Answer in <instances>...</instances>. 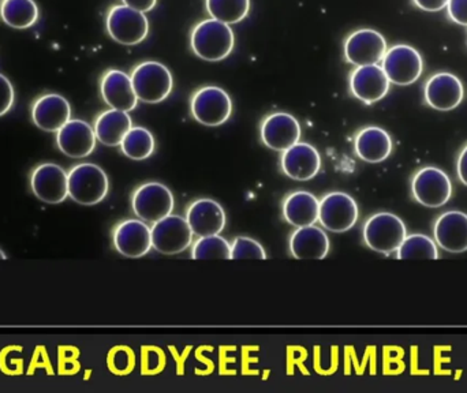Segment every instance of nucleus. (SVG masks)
<instances>
[{
  "label": "nucleus",
  "instance_id": "obj_1",
  "mask_svg": "<svg viewBox=\"0 0 467 393\" xmlns=\"http://www.w3.org/2000/svg\"><path fill=\"white\" fill-rule=\"evenodd\" d=\"M235 36L232 26L218 19H204L192 30V51L207 62L226 59L233 52Z\"/></svg>",
  "mask_w": 467,
  "mask_h": 393
},
{
  "label": "nucleus",
  "instance_id": "obj_2",
  "mask_svg": "<svg viewBox=\"0 0 467 393\" xmlns=\"http://www.w3.org/2000/svg\"><path fill=\"white\" fill-rule=\"evenodd\" d=\"M67 183L68 197L79 205H96L109 194V177L98 164H77L67 172Z\"/></svg>",
  "mask_w": 467,
  "mask_h": 393
},
{
  "label": "nucleus",
  "instance_id": "obj_3",
  "mask_svg": "<svg viewBox=\"0 0 467 393\" xmlns=\"http://www.w3.org/2000/svg\"><path fill=\"white\" fill-rule=\"evenodd\" d=\"M137 98L148 104L166 100L174 87L171 71L163 63L148 60L136 66L130 76Z\"/></svg>",
  "mask_w": 467,
  "mask_h": 393
},
{
  "label": "nucleus",
  "instance_id": "obj_4",
  "mask_svg": "<svg viewBox=\"0 0 467 393\" xmlns=\"http://www.w3.org/2000/svg\"><path fill=\"white\" fill-rule=\"evenodd\" d=\"M408 236L405 222L394 213L373 214L364 225V241L373 252L391 254L400 249Z\"/></svg>",
  "mask_w": 467,
  "mask_h": 393
},
{
  "label": "nucleus",
  "instance_id": "obj_5",
  "mask_svg": "<svg viewBox=\"0 0 467 393\" xmlns=\"http://www.w3.org/2000/svg\"><path fill=\"white\" fill-rule=\"evenodd\" d=\"M107 32L122 46H137L147 38L150 21L141 11L125 5L109 8L106 19Z\"/></svg>",
  "mask_w": 467,
  "mask_h": 393
},
{
  "label": "nucleus",
  "instance_id": "obj_6",
  "mask_svg": "<svg viewBox=\"0 0 467 393\" xmlns=\"http://www.w3.org/2000/svg\"><path fill=\"white\" fill-rule=\"evenodd\" d=\"M191 112L197 122L216 128L232 117L233 100L223 88L204 87L192 98Z\"/></svg>",
  "mask_w": 467,
  "mask_h": 393
},
{
  "label": "nucleus",
  "instance_id": "obj_7",
  "mask_svg": "<svg viewBox=\"0 0 467 393\" xmlns=\"http://www.w3.org/2000/svg\"><path fill=\"white\" fill-rule=\"evenodd\" d=\"M381 68L389 77L391 84L408 87L421 77L422 70H424V60L413 47L398 44V46L387 49L386 55L381 60Z\"/></svg>",
  "mask_w": 467,
  "mask_h": 393
},
{
  "label": "nucleus",
  "instance_id": "obj_8",
  "mask_svg": "<svg viewBox=\"0 0 467 393\" xmlns=\"http://www.w3.org/2000/svg\"><path fill=\"white\" fill-rule=\"evenodd\" d=\"M150 233H152V247L161 254H180L185 252L193 241V231L188 220L174 214L153 222Z\"/></svg>",
  "mask_w": 467,
  "mask_h": 393
},
{
  "label": "nucleus",
  "instance_id": "obj_9",
  "mask_svg": "<svg viewBox=\"0 0 467 393\" xmlns=\"http://www.w3.org/2000/svg\"><path fill=\"white\" fill-rule=\"evenodd\" d=\"M131 205L134 213L142 222H156L171 214L174 196L163 183H145L134 191Z\"/></svg>",
  "mask_w": 467,
  "mask_h": 393
},
{
  "label": "nucleus",
  "instance_id": "obj_10",
  "mask_svg": "<svg viewBox=\"0 0 467 393\" xmlns=\"http://www.w3.org/2000/svg\"><path fill=\"white\" fill-rule=\"evenodd\" d=\"M358 220V205L343 191L327 194L320 201L318 222L331 233H346L356 225Z\"/></svg>",
  "mask_w": 467,
  "mask_h": 393
},
{
  "label": "nucleus",
  "instance_id": "obj_11",
  "mask_svg": "<svg viewBox=\"0 0 467 393\" xmlns=\"http://www.w3.org/2000/svg\"><path fill=\"white\" fill-rule=\"evenodd\" d=\"M345 57L350 65H379L387 52V41L381 33L373 29H359L345 41Z\"/></svg>",
  "mask_w": 467,
  "mask_h": 393
},
{
  "label": "nucleus",
  "instance_id": "obj_12",
  "mask_svg": "<svg viewBox=\"0 0 467 393\" xmlns=\"http://www.w3.org/2000/svg\"><path fill=\"white\" fill-rule=\"evenodd\" d=\"M411 191L421 205L441 208L451 198L452 185L446 172L436 167H425L414 177Z\"/></svg>",
  "mask_w": 467,
  "mask_h": 393
},
{
  "label": "nucleus",
  "instance_id": "obj_13",
  "mask_svg": "<svg viewBox=\"0 0 467 393\" xmlns=\"http://www.w3.org/2000/svg\"><path fill=\"white\" fill-rule=\"evenodd\" d=\"M30 188L38 200L57 205L68 197L67 172L57 164H40L30 175Z\"/></svg>",
  "mask_w": 467,
  "mask_h": 393
},
{
  "label": "nucleus",
  "instance_id": "obj_14",
  "mask_svg": "<svg viewBox=\"0 0 467 393\" xmlns=\"http://www.w3.org/2000/svg\"><path fill=\"white\" fill-rule=\"evenodd\" d=\"M261 141L269 150L285 152L301 139V125L287 112H275L264 119L260 129Z\"/></svg>",
  "mask_w": 467,
  "mask_h": 393
},
{
  "label": "nucleus",
  "instance_id": "obj_15",
  "mask_svg": "<svg viewBox=\"0 0 467 393\" xmlns=\"http://www.w3.org/2000/svg\"><path fill=\"white\" fill-rule=\"evenodd\" d=\"M95 129L81 119H70L57 131V145L63 155L71 159H84L96 148Z\"/></svg>",
  "mask_w": 467,
  "mask_h": 393
},
{
  "label": "nucleus",
  "instance_id": "obj_16",
  "mask_svg": "<svg viewBox=\"0 0 467 393\" xmlns=\"http://www.w3.org/2000/svg\"><path fill=\"white\" fill-rule=\"evenodd\" d=\"M114 246L125 257H144L152 249L150 228L142 220H125L115 227Z\"/></svg>",
  "mask_w": 467,
  "mask_h": 393
},
{
  "label": "nucleus",
  "instance_id": "obj_17",
  "mask_svg": "<svg viewBox=\"0 0 467 393\" xmlns=\"http://www.w3.org/2000/svg\"><path fill=\"white\" fill-rule=\"evenodd\" d=\"M280 166L288 178L305 182V181L313 180L320 172L321 156L312 145L306 142H296L283 152Z\"/></svg>",
  "mask_w": 467,
  "mask_h": 393
},
{
  "label": "nucleus",
  "instance_id": "obj_18",
  "mask_svg": "<svg viewBox=\"0 0 467 393\" xmlns=\"http://www.w3.org/2000/svg\"><path fill=\"white\" fill-rule=\"evenodd\" d=\"M389 85V77L379 65L359 66L350 76L351 93L365 104H373L386 98Z\"/></svg>",
  "mask_w": 467,
  "mask_h": 393
},
{
  "label": "nucleus",
  "instance_id": "obj_19",
  "mask_svg": "<svg viewBox=\"0 0 467 393\" xmlns=\"http://www.w3.org/2000/svg\"><path fill=\"white\" fill-rule=\"evenodd\" d=\"M465 89L462 81L454 74L439 73L431 77L425 85V101L438 111H451L462 103Z\"/></svg>",
  "mask_w": 467,
  "mask_h": 393
},
{
  "label": "nucleus",
  "instance_id": "obj_20",
  "mask_svg": "<svg viewBox=\"0 0 467 393\" xmlns=\"http://www.w3.org/2000/svg\"><path fill=\"white\" fill-rule=\"evenodd\" d=\"M186 220L194 235H219L226 227V213L223 206L210 198L194 201L186 212Z\"/></svg>",
  "mask_w": 467,
  "mask_h": 393
},
{
  "label": "nucleus",
  "instance_id": "obj_21",
  "mask_svg": "<svg viewBox=\"0 0 467 393\" xmlns=\"http://www.w3.org/2000/svg\"><path fill=\"white\" fill-rule=\"evenodd\" d=\"M71 107L63 96L48 93L32 106V120L40 130L57 133L70 120Z\"/></svg>",
  "mask_w": 467,
  "mask_h": 393
},
{
  "label": "nucleus",
  "instance_id": "obj_22",
  "mask_svg": "<svg viewBox=\"0 0 467 393\" xmlns=\"http://www.w3.org/2000/svg\"><path fill=\"white\" fill-rule=\"evenodd\" d=\"M101 96L112 109L130 112L137 107L136 92L130 76L120 70H109L100 82Z\"/></svg>",
  "mask_w": 467,
  "mask_h": 393
},
{
  "label": "nucleus",
  "instance_id": "obj_23",
  "mask_svg": "<svg viewBox=\"0 0 467 393\" xmlns=\"http://www.w3.org/2000/svg\"><path fill=\"white\" fill-rule=\"evenodd\" d=\"M436 243L449 253L467 250V214L450 211L441 214L435 224Z\"/></svg>",
  "mask_w": 467,
  "mask_h": 393
},
{
  "label": "nucleus",
  "instance_id": "obj_24",
  "mask_svg": "<svg viewBox=\"0 0 467 393\" xmlns=\"http://www.w3.org/2000/svg\"><path fill=\"white\" fill-rule=\"evenodd\" d=\"M329 252V239L315 225L296 228L290 238V253L298 260H323Z\"/></svg>",
  "mask_w": 467,
  "mask_h": 393
},
{
  "label": "nucleus",
  "instance_id": "obj_25",
  "mask_svg": "<svg viewBox=\"0 0 467 393\" xmlns=\"http://www.w3.org/2000/svg\"><path fill=\"white\" fill-rule=\"evenodd\" d=\"M354 150L361 160L381 163L392 153V139L383 129L370 126L357 134Z\"/></svg>",
  "mask_w": 467,
  "mask_h": 393
},
{
  "label": "nucleus",
  "instance_id": "obj_26",
  "mask_svg": "<svg viewBox=\"0 0 467 393\" xmlns=\"http://www.w3.org/2000/svg\"><path fill=\"white\" fill-rule=\"evenodd\" d=\"M133 128L129 112L109 109L95 120V134L98 141L107 147H119L129 130Z\"/></svg>",
  "mask_w": 467,
  "mask_h": 393
},
{
  "label": "nucleus",
  "instance_id": "obj_27",
  "mask_svg": "<svg viewBox=\"0 0 467 393\" xmlns=\"http://www.w3.org/2000/svg\"><path fill=\"white\" fill-rule=\"evenodd\" d=\"M320 201L309 191H296L283 202V216L288 224L301 228L318 222Z\"/></svg>",
  "mask_w": 467,
  "mask_h": 393
},
{
  "label": "nucleus",
  "instance_id": "obj_28",
  "mask_svg": "<svg viewBox=\"0 0 467 393\" xmlns=\"http://www.w3.org/2000/svg\"><path fill=\"white\" fill-rule=\"evenodd\" d=\"M0 18L14 29H27L38 19L35 0H0Z\"/></svg>",
  "mask_w": 467,
  "mask_h": 393
},
{
  "label": "nucleus",
  "instance_id": "obj_29",
  "mask_svg": "<svg viewBox=\"0 0 467 393\" xmlns=\"http://www.w3.org/2000/svg\"><path fill=\"white\" fill-rule=\"evenodd\" d=\"M119 147L126 158L131 160H145L155 152V137L147 129L137 126L129 130Z\"/></svg>",
  "mask_w": 467,
  "mask_h": 393
},
{
  "label": "nucleus",
  "instance_id": "obj_30",
  "mask_svg": "<svg viewBox=\"0 0 467 393\" xmlns=\"http://www.w3.org/2000/svg\"><path fill=\"white\" fill-rule=\"evenodd\" d=\"M205 5L211 18L234 25L246 18L250 10V0H205Z\"/></svg>",
  "mask_w": 467,
  "mask_h": 393
},
{
  "label": "nucleus",
  "instance_id": "obj_31",
  "mask_svg": "<svg viewBox=\"0 0 467 393\" xmlns=\"http://www.w3.org/2000/svg\"><path fill=\"white\" fill-rule=\"evenodd\" d=\"M400 260H410V258H427V260H438V246L430 236L422 233L406 236L400 249L397 250Z\"/></svg>",
  "mask_w": 467,
  "mask_h": 393
},
{
  "label": "nucleus",
  "instance_id": "obj_32",
  "mask_svg": "<svg viewBox=\"0 0 467 393\" xmlns=\"http://www.w3.org/2000/svg\"><path fill=\"white\" fill-rule=\"evenodd\" d=\"M194 260H232V244L221 235L202 236L192 249Z\"/></svg>",
  "mask_w": 467,
  "mask_h": 393
},
{
  "label": "nucleus",
  "instance_id": "obj_33",
  "mask_svg": "<svg viewBox=\"0 0 467 393\" xmlns=\"http://www.w3.org/2000/svg\"><path fill=\"white\" fill-rule=\"evenodd\" d=\"M232 260H266V253L254 239L236 236L232 244Z\"/></svg>",
  "mask_w": 467,
  "mask_h": 393
},
{
  "label": "nucleus",
  "instance_id": "obj_34",
  "mask_svg": "<svg viewBox=\"0 0 467 393\" xmlns=\"http://www.w3.org/2000/svg\"><path fill=\"white\" fill-rule=\"evenodd\" d=\"M109 367L115 373H129L133 367V358L129 348H117L112 351L111 359H109Z\"/></svg>",
  "mask_w": 467,
  "mask_h": 393
},
{
  "label": "nucleus",
  "instance_id": "obj_35",
  "mask_svg": "<svg viewBox=\"0 0 467 393\" xmlns=\"http://www.w3.org/2000/svg\"><path fill=\"white\" fill-rule=\"evenodd\" d=\"M14 98H16V93L10 79L0 74V117L10 111Z\"/></svg>",
  "mask_w": 467,
  "mask_h": 393
},
{
  "label": "nucleus",
  "instance_id": "obj_36",
  "mask_svg": "<svg viewBox=\"0 0 467 393\" xmlns=\"http://www.w3.org/2000/svg\"><path fill=\"white\" fill-rule=\"evenodd\" d=\"M447 13L455 24L467 26V0H449Z\"/></svg>",
  "mask_w": 467,
  "mask_h": 393
},
{
  "label": "nucleus",
  "instance_id": "obj_37",
  "mask_svg": "<svg viewBox=\"0 0 467 393\" xmlns=\"http://www.w3.org/2000/svg\"><path fill=\"white\" fill-rule=\"evenodd\" d=\"M417 7L430 13H436V11L443 10L449 5V0H413Z\"/></svg>",
  "mask_w": 467,
  "mask_h": 393
},
{
  "label": "nucleus",
  "instance_id": "obj_38",
  "mask_svg": "<svg viewBox=\"0 0 467 393\" xmlns=\"http://www.w3.org/2000/svg\"><path fill=\"white\" fill-rule=\"evenodd\" d=\"M122 2L123 5L134 8V10L148 13V11H152L155 8L158 0H122Z\"/></svg>",
  "mask_w": 467,
  "mask_h": 393
},
{
  "label": "nucleus",
  "instance_id": "obj_39",
  "mask_svg": "<svg viewBox=\"0 0 467 393\" xmlns=\"http://www.w3.org/2000/svg\"><path fill=\"white\" fill-rule=\"evenodd\" d=\"M458 178L463 185L467 186V145L458 159Z\"/></svg>",
  "mask_w": 467,
  "mask_h": 393
},
{
  "label": "nucleus",
  "instance_id": "obj_40",
  "mask_svg": "<svg viewBox=\"0 0 467 393\" xmlns=\"http://www.w3.org/2000/svg\"><path fill=\"white\" fill-rule=\"evenodd\" d=\"M7 258V255L5 254V252H3L2 249H0V260H5Z\"/></svg>",
  "mask_w": 467,
  "mask_h": 393
}]
</instances>
